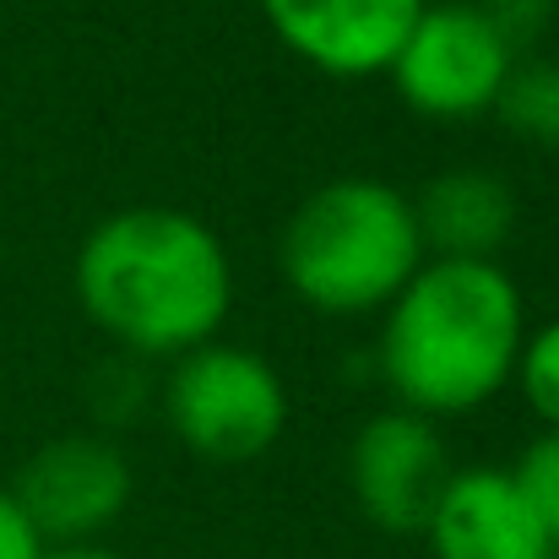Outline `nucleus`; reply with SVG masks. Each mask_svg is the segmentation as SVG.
Returning a JSON list of instances; mask_svg holds the SVG:
<instances>
[{
    "mask_svg": "<svg viewBox=\"0 0 559 559\" xmlns=\"http://www.w3.org/2000/svg\"><path fill=\"white\" fill-rule=\"evenodd\" d=\"M71 283L87 321L136 359H180L212 343L234 305L223 239L180 206H126L93 223Z\"/></svg>",
    "mask_w": 559,
    "mask_h": 559,
    "instance_id": "1",
    "label": "nucleus"
},
{
    "mask_svg": "<svg viewBox=\"0 0 559 559\" xmlns=\"http://www.w3.org/2000/svg\"><path fill=\"white\" fill-rule=\"evenodd\" d=\"M522 337L527 305L500 261L424 255V266L380 310L374 365L396 407L456 418L478 413L516 380Z\"/></svg>",
    "mask_w": 559,
    "mask_h": 559,
    "instance_id": "2",
    "label": "nucleus"
},
{
    "mask_svg": "<svg viewBox=\"0 0 559 559\" xmlns=\"http://www.w3.org/2000/svg\"><path fill=\"white\" fill-rule=\"evenodd\" d=\"M283 283L321 316H374L424 266L413 195L370 175L316 186L283 223Z\"/></svg>",
    "mask_w": 559,
    "mask_h": 559,
    "instance_id": "3",
    "label": "nucleus"
},
{
    "mask_svg": "<svg viewBox=\"0 0 559 559\" xmlns=\"http://www.w3.org/2000/svg\"><path fill=\"white\" fill-rule=\"evenodd\" d=\"M164 418L201 462H255L288 429V385L255 348L212 337L175 359Z\"/></svg>",
    "mask_w": 559,
    "mask_h": 559,
    "instance_id": "4",
    "label": "nucleus"
},
{
    "mask_svg": "<svg viewBox=\"0 0 559 559\" xmlns=\"http://www.w3.org/2000/svg\"><path fill=\"white\" fill-rule=\"evenodd\" d=\"M516 55L489 27L478 0H429L391 55L396 98L424 120H478L495 109Z\"/></svg>",
    "mask_w": 559,
    "mask_h": 559,
    "instance_id": "5",
    "label": "nucleus"
},
{
    "mask_svg": "<svg viewBox=\"0 0 559 559\" xmlns=\"http://www.w3.org/2000/svg\"><path fill=\"white\" fill-rule=\"evenodd\" d=\"M5 489L44 538V549L93 544L131 506V462L104 435H60L44 440Z\"/></svg>",
    "mask_w": 559,
    "mask_h": 559,
    "instance_id": "6",
    "label": "nucleus"
},
{
    "mask_svg": "<svg viewBox=\"0 0 559 559\" xmlns=\"http://www.w3.org/2000/svg\"><path fill=\"white\" fill-rule=\"evenodd\" d=\"M451 473H456L451 451H445L435 418H424V413L385 407L354 429V445H348L354 506L370 527L391 533V538L424 533Z\"/></svg>",
    "mask_w": 559,
    "mask_h": 559,
    "instance_id": "7",
    "label": "nucleus"
},
{
    "mask_svg": "<svg viewBox=\"0 0 559 559\" xmlns=\"http://www.w3.org/2000/svg\"><path fill=\"white\" fill-rule=\"evenodd\" d=\"M429 0H261L266 27L305 66L359 82L385 76L407 27Z\"/></svg>",
    "mask_w": 559,
    "mask_h": 559,
    "instance_id": "8",
    "label": "nucleus"
},
{
    "mask_svg": "<svg viewBox=\"0 0 559 559\" xmlns=\"http://www.w3.org/2000/svg\"><path fill=\"white\" fill-rule=\"evenodd\" d=\"M435 559H555L511 467H456L424 522Z\"/></svg>",
    "mask_w": 559,
    "mask_h": 559,
    "instance_id": "9",
    "label": "nucleus"
},
{
    "mask_svg": "<svg viewBox=\"0 0 559 559\" xmlns=\"http://www.w3.org/2000/svg\"><path fill=\"white\" fill-rule=\"evenodd\" d=\"M424 255L445 261H500V250L516 234V190L495 169H440L413 195Z\"/></svg>",
    "mask_w": 559,
    "mask_h": 559,
    "instance_id": "10",
    "label": "nucleus"
},
{
    "mask_svg": "<svg viewBox=\"0 0 559 559\" xmlns=\"http://www.w3.org/2000/svg\"><path fill=\"white\" fill-rule=\"evenodd\" d=\"M522 147L559 153V55H522L489 109Z\"/></svg>",
    "mask_w": 559,
    "mask_h": 559,
    "instance_id": "11",
    "label": "nucleus"
},
{
    "mask_svg": "<svg viewBox=\"0 0 559 559\" xmlns=\"http://www.w3.org/2000/svg\"><path fill=\"white\" fill-rule=\"evenodd\" d=\"M511 478H516L522 500L533 506L538 527L549 533V544L559 549V429H544V435L527 440V451L516 456Z\"/></svg>",
    "mask_w": 559,
    "mask_h": 559,
    "instance_id": "12",
    "label": "nucleus"
},
{
    "mask_svg": "<svg viewBox=\"0 0 559 559\" xmlns=\"http://www.w3.org/2000/svg\"><path fill=\"white\" fill-rule=\"evenodd\" d=\"M516 385H522L527 407L544 418V429H559V316L549 326H538V332L522 337Z\"/></svg>",
    "mask_w": 559,
    "mask_h": 559,
    "instance_id": "13",
    "label": "nucleus"
},
{
    "mask_svg": "<svg viewBox=\"0 0 559 559\" xmlns=\"http://www.w3.org/2000/svg\"><path fill=\"white\" fill-rule=\"evenodd\" d=\"M478 11L489 16V27L506 38V49L522 55H544V38L559 22V0H478Z\"/></svg>",
    "mask_w": 559,
    "mask_h": 559,
    "instance_id": "14",
    "label": "nucleus"
},
{
    "mask_svg": "<svg viewBox=\"0 0 559 559\" xmlns=\"http://www.w3.org/2000/svg\"><path fill=\"white\" fill-rule=\"evenodd\" d=\"M0 559H44V538L33 533L5 484H0Z\"/></svg>",
    "mask_w": 559,
    "mask_h": 559,
    "instance_id": "15",
    "label": "nucleus"
},
{
    "mask_svg": "<svg viewBox=\"0 0 559 559\" xmlns=\"http://www.w3.org/2000/svg\"><path fill=\"white\" fill-rule=\"evenodd\" d=\"M44 559H120V555L98 549V544H60V549H44Z\"/></svg>",
    "mask_w": 559,
    "mask_h": 559,
    "instance_id": "16",
    "label": "nucleus"
}]
</instances>
